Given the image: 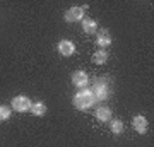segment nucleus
<instances>
[{
  "mask_svg": "<svg viewBox=\"0 0 154 147\" xmlns=\"http://www.w3.org/2000/svg\"><path fill=\"white\" fill-rule=\"evenodd\" d=\"M94 94L91 93V89H79L75 93V96H74V99H72V103H74V106H75L77 109H88L91 108L94 104Z\"/></svg>",
  "mask_w": 154,
  "mask_h": 147,
  "instance_id": "1",
  "label": "nucleus"
},
{
  "mask_svg": "<svg viewBox=\"0 0 154 147\" xmlns=\"http://www.w3.org/2000/svg\"><path fill=\"white\" fill-rule=\"evenodd\" d=\"M91 93L94 94V99H96V101H105V99L110 96V86H108L106 79H96L94 84H93Z\"/></svg>",
  "mask_w": 154,
  "mask_h": 147,
  "instance_id": "2",
  "label": "nucleus"
},
{
  "mask_svg": "<svg viewBox=\"0 0 154 147\" xmlns=\"http://www.w3.org/2000/svg\"><path fill=\"white\" fill-rule=\"evenodd\" d=\"M31 99L28 98V96H16V98L12 99L11 106L14 108V111H17V113H24V111H29V108H31Z\"/></svg>",
  "mask_w": 154,
  "mask_h": 147,
  "instance_id": "3",
  "label": "nucleus"
},
{
  "mask_svg": "<svg viewBox=\"0 0 154 147\" xmlns=\"http://www.w3.org/2000/svg\"><path fill=\"white\" fill-rule=\"evenodd\" d=\"M84 7H70L69 11L63 12V19L67 22H79L84 19Z\"/></svg>",
  "mask_w": 154,
  "mask_h": 147,
  "instance_id": "4",
  "label": "nucleus"
},
{
  "mask_svg": "<svg viewBox=\"0 0 154 147\" xmlns=\"http://www.w3.org/2000/svg\"><path fill=\"white\" fill-rule=\"evenodd\" d=\"M72 84L77 87V89H86L89 86V77L84 70H75L72 74Z\"/></svg>",
  "mask_w": 154,
  "mask_h": 147,
  "instance_id": "5",
  "label": "nucleus"
},
{
  "mask_svg": "<svg viewBox=\"0 0 154 147\" xmlns=\"http://www.w3.org/2000/svg\"><path fill=\"white\" fill-rule=\"evenodd\" d=\"M57 48H58L62 57H70V55L75 53V44L72 43V41H69V39H62Z\"/></svg>",
  "mask_w": 154,
  "mask_h": 147,
  "instance_id": "6",
  "label": "nucleus"
},
{
  "mask_svg": "<svg viewBox=\"0 0 154 147\" xmlns=\"http://www.w3.org/2000/svg\"><path fill=\"white\" fill-rule=\"evenodd\" d=\"M96 44H98L101 50L111 44V36L108 34V31H106V29H101V31L96 34Z\"/></svg>",
  "mask_w": 154,
  "mask_h": 147,
  "instance_id": "7",
  "label": "nucleus"
},
{
  "mask_svg": "<svg viewBox=\"0 0 154 147\" xmlns=\"http://www.w3.org/2000/svg\"><path fill=\"white\" fill-rule=\"evenodd\" d=\"M134 128L137 130V133H146L147 132V120H146V116H142V115H137V116H134Z\"/></svg>",
  "mask_w": 154,
  "mask_h": 147,
  "instance_id": "8",
  "label": "nucleus"
},
{
  "mask_svg": "<svg viewBox=\"0 0 154 147\" xmlns=\"http://www.w3.org/2000/svg\"><path fill=\"white\" fill-rule=\"evenodd\" d=\"M82 31L86 34H96L98 33V22L94 19H82Z\"/></svg>",
  "mask_w": 154,
  "mask_h": 147,
  "instance_id": "9",
  "label": "nucleus"
},
{
  "mask_svg": "<svg viewBox=\"0 0 154 147\" xmlns=\"http://www.w3.org/2000/svg\"><path fill=\"white\" fill-rule=\"evenodd\" d=\"M96 118H98L99 121H108L111 120V109L110 108H106V106H101V108L96 109Z\"/></svg>",
  "mask_w": 154,
  "mask_h": 147,
  "instance_id": "10",
  "label": "nucleus"
},
{
  "mask_svg": "<svg viewBox=\"0 0 154 147\" xmlns=\"http://www.w3.org/2000/svg\"><path fill=\"white\" fill-rule=\"evenodd\" d=\"M106 60H108V53H106L105 50H98V51H94L93 63H96V65H103V63H106Z\"/></svg>",
  "mask_w": 154,
  "mask_h": 147,
  "instance_id": "11",
  "label": "nucleus"
},
{
  "mask_svg": "<svg viewBox=\"0 0 154 147\" xmlns=\"http://www.w3.org/2000/svg\"><path fill=\"white\" fill-rule=\"evenodd\" d=\"M29 111H31V115H34V116H43V115L46 113V104L45 103H33L31 108H29Z\"/></svg>",
  "mask_w": 154,
  "mask_h": 147,
  "instance_id": "12",
  "label": "nucleus"
},
{
  "mask_svg": "<svg viewBox=\"0 0 154 147\" xmlns=\"http://www.w3.org/2000/svg\"><path fill=\"white\" fill-rule=\"evenodd\" d=\"M110 128H111V133L120 135L122 132H123V121L122 120H111L110 121Z\"/></svg>",
  "mask_w": 154,
  "mask_h": 147,
  "instance_id": "13",
  "label": "nucleus"
},
{
  "mask_svg": "<svg viewBox=\"0 0 154 147\" xmlns=\"http://www.w3.org/2000/svg\"><path fill=\"white\" fill-rule=\"evenodd\" d=\"M11 113L12 109L11 106H5V104H0V121H5L11 118Z\"/></svg>",
  "mask_w": 154,
  "mask_h": 147,
  "instance_id": "14",
  "label": "nucleus"
}]
</instances>
